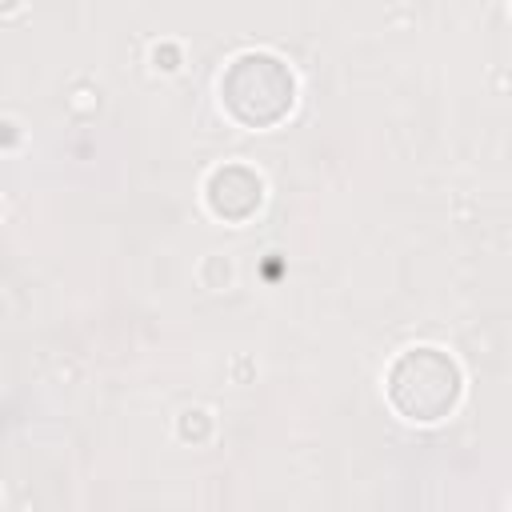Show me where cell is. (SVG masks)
I'll return each instance as SVG.
<instances>
[{"instance_id": "cell-1", "label": "cell", "mask_w": 512, "mask_h": 512, "mask_svg": "<svg viewBox=\"0 0 512 512\" xmlns=\"http://www.w3.org/2000/svg\"><path fill=\"white\" fill-rule=\"evenodd\" d=\"M296 100V80L284 60L268 52L236 56L220 76V104L244 128H272L288 116Z\"/></svg>"}, {"instance_id": "cell-2", "label": "cell", "mask_w": 512, "mask_h": 512, "mask_svg": "<svg viewBox=\"0 0 512 512\" xmlns=\"http://www.w3.org/2000/svg\"><path fill=\"white\" fill-rule=\"evenodd\" d=\"M388 400L416 424L444 420L460 400V368L440 348H408L388 368Z\"/></svg>"}, {"instance_id": "cell-3", "label": "cell", "mask_w": 512, "mask_h": 512, "mask_svg": "<svg viewBox=\"0 0 512 512\" xmlns=\"http://www.w3.org/2000/svg\"><path fill=\"white\" fill-rule=\"evenodd\" d=\"M264 204V184L252 168L244 164H224L208 176V208L228 220V224H240L248 220L256 208Z\"/></svg>"}, {"instance_id": "cell-4", "label": "cell", "mask_w": 512, "mask_h": 512, "mask_svg": "<svg viewBox=\"0 0 512 512\" xmlns=\"http://www.w3.org/2000/svg\"><path fill=\"white\" fill-rule=\"evenodd\" d=\"M180 436H184V440H204V436H208V416H204V412H184Z\"/></svg>"}, {"instance_id": "cell-5", "label": "cell", "mask_w": 512, "mask_h": 512, "mask_svg": "<svg viewBox=\"0 0 512 512\" xmlns=\"http://www.w3.org/2000/svg\"><path fill=\"white\" fill-rule=\"evenodd\" d=\"M172 60H176V52H172V48H156V64H160V68H176Z\"/></svg>"}, {"instance_id": "cell-6", "label": "cell", "mask_w": 512, "mask_h": 512, "mask_svg": "<svg viewBox=\"0 0 512 512\" xmlns=\"http://www.w3.org/2000/svg\"><path fill=\"white\" fill-rule=\"evenodd\" d=\"M12 4H16V0H8V8H12Z\"/></svg>"}]
</instances>
